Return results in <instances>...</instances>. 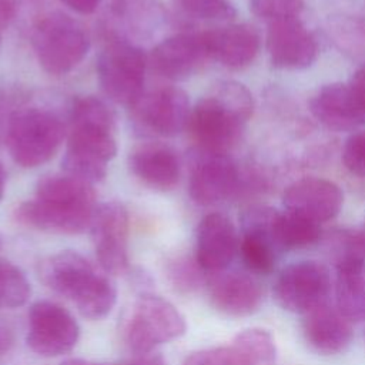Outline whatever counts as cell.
<instances>
[{
  "mask_svg": "<svg viewBox=\"0 0 365 365\" xmlns=\"http://www.w3.org/2000/svg\"><path fill=\"white\" fill-rule=\"evenodd\" d=\"M70 120L71 130L63 158L66 174L90 184L101 181L117 153L113 110L103 100L86 96L74 101Z\"/></svg>",
  "mask_w": 365,
  "mask_h": 365,
  "instance_id": "obj_1",
  "label": "cell"
},
{
  "mask_svg": "<svg viewBox=\"0 0 365 365\" xmlns=\"http://www.w3.org/2000/svg\"><path fill=\"white\" fill-rule=\"evenodd\" d=\"M94 198L90 182L68 174L47 175L38 181L34 200L19 207L17 218L43 231L78 234L90 227Z\"/></svg>",
  "mask_w": 365,
  "mask_h": 365,
  "instance_id": "obj_2",
  "label": "cell"
},
{
  "mask_svg": "<svg viewBox=\"0 0 365 365\" xmlns=\"http://www.w3.org/2000/svg\"><path fill=\"white\" fill-rule=\"evenodd\" d=\"M254 101L238 81H220L191 110L188 127L201 150L227 154L250 120Z\"/></svg>",
  "mask_w": 365,
  "mask_h": 365,
  "instance_id": "obj_3",
  "label": "cell"
},
{
  "mask_svg": "<svg viewBox=\"0 0 365 365\" xmlns=\"http://www.w3.org/2000/svg\"><path fill=\"white\" fill-rule=\"evenodd\" d=\"M40 275L48 288L70 299L88 319L104 318L115 304L117 291L113 281L76 251H61L48 257L41 265Z\"/></svg>",
  "mask_w": 365,
  "mask_h": 365,
  "instance_id": "obj_4",
  "label": "cell"
},
{
  "mask_svg": "<svg viewBox=\"0 0 365 365\" xmlns=\"http://www.w3.org/2000/svg\"><path fill=\"white\" fill-rule=\"evenodd\" d=\"M33 48L47 73L66 74L88 53L90 37L80 21L56 11L43 17L34 27Z\"/></svg>",
  "mask_w": 365,
  "mask_h": 365,
  "instance_id": "obj_5",
  "label": "cell"
},
{
  "mask_svg": "<svg viewBox=\"0 0 365 365\" xmlns=\"http://www.w3.org/2000/svg\"><path fill=\"white\" fill-rule=\"evenodd\" d=\"M63 135L64 127L53 113L37 107L21 108L10 117L7 145L19 165L34 168L56 154Z\"/></svg>",
  "mask_w": 365,
  "mask_h": 365,
  "instance_id": "obj_6",
  "label": "cell"
},
{
  "mask_svg": "<svg viewBox=\"0 0 365 365\" xmlns=\"http://www.w3.org/2000/svg\"><path fill=\"white\" fill-rule=\"evenodd\" d=\"M184 317L161 297L144 294L138 298L125 327V342L137 354H148L155 346L185 332Z\"/></svg>",
  "mask_w": 365,
  "mask_h": 365,
  "instance_id": "obj_7",
  "label": "cell"
},
{
  "mask_svg": "<svg viewBox=\"0 0 365 365\" xmlns=\"http://www.w3.org/2000/svg\"><path fill=\"white\" fill-rule=\"evenodd\" d=\"M97 76L107 97L118 104L131 107L143 96L145 56L130 43H110L100 53Z\"/></svg>",
  "mask_w": 365,
  "mask_h": 365,
  "instance_id": "obj_8",
  "label": "cell"
},
{
  "mask_svg": "<svg viewBox=\"0 0 365 365\" xmlns=\"http://www.w3.org/2000/svg\"><path fill=\"white\" fill-rule=\"evenodd\" d=\"M331 291L328 268L317 261L287 265L274 284V297L287 311L307 314L327 304Z\"/></svg>",
  "mask_w": 365,
  "mask_h": 365,
  "instance_id": "obj_9",
  "label": "cell"
},
{
  "mask_svg": "<svg viewBox=\"0 0 365 365\" xmlns=\"http://www.w3.org/2000/svg\"><path fill=\"white\" fill-rule=\"evenodd\" d=\"M78 335L77 321L58 304L43 299L30 307L26 341L33 352L41 356L67 354L76 346Z\"/></svg>",
  "mask_w": 365,
  "mask_h": 365,
  "instance_id": "obj_10",
  "label": "cell"
},
{
  "mask_svg": "<svg viewBox=\"0 0 365 365\" xmlns=\"http://www.w3.org/2000/svg\"><path fill=\"white\" fill-rule=\"evenodd\" d=\"M91 238L101 268L110 274L128 269V212L118 201L96 207L90 222Z\"/></svg>",
  "mask_w": 365,
  "mask_h": 365,
  "instance_id": "obj_11",
  "label": "cell"
},
{
  "mask_svg": "<svg viewBox=\"0 0 365 365\" xmlns=\"http://www.w3.org/2000/svg\"><path fill=\"white\" fill-rule=\"evenodd\" d=\"M131 108L138 128L163 137L181 133L191 115L188 96L177 87H164L143 94Z\"/></svg>",
  "mask_w": 365,
  "mask_h": 365,
  "instance_id": "obj_12",
  "label": "cell"
},
{
  "mask_svg": "<svg viewBox=\"0 0 365 365\" xmlns=\"http://www.w3.org/2000/svg\"><path fill=\"white\" fill-rule=\"evenodd\" d=\"M265 47L271 64L282 70L307 68L318 54L314 36L298 17L269 21Z\"/></svg>",
  "mask_w": 365,
  "mask_h": 365,
  "instance_id": "obj_13",
  "label": "cell"
},
{
  "mask_svg": "<svg viewBox=\"0 0 365 365\" xmlns=\"http://www.w3.org/2000/svg\"><path fill=\"white\" fill-rule=\"evenodd\" d=\"M190 195L200 205H214L238 188V170L227 154L201 150L194 155L190 173Z\"/></svg>",
  "mask_w": 365,
  "mask_h": 365,
  "instance_id": "obj_14",
  "label": "cell"
},
{
  "mask_svg": "<svg viewBox=\"0 0 365 365\" xmlns=\"http://www.w3.org/2000/svg\"><path fill=\"white\" fill-rule=\"evenodd\" d=\"M282 204L288 212L321 224L334 218L341 211L344 194L329 180L307 177L287 187L282 195Z\"/></svg>",
  "mask_w": 365,
  "mask_h": 365,
  "instance_id": "obj_15",
  "label": "cell"
},
{
  "mask_svg": "<svg viewBox=\"0 0 365 365\" xmlns=\"http://www.w3.org/2000/svg\"><path fill=\"white\" fill-rule=\"evenodd\" d=\"M240 240L232 221L221 214H207L198 224L195 261L202 271H224L234 259Z\"/></svg>",
  "mask_w": 365,
  "mask_h": 365,
  "instance_id": "obj_16",
  "label": "cell"
},
{
  "mask_svg": "<svg viewBox=\"0 0 365 365\" xmlns=\"http://www.w3.org/2000/svg\"><path fill=\"white\" fill-rule=\"evenodd\" d=\"M309 110L322 125L334 131H352L365 125V107L348 83H331L318 88L309 100Z\"/></svg>",
  "mask_w": 365,
  "mask_h": 365,
  "instance_id": "obj_17",
  "label": "cell"
},
{
  "mask_svg": "<svg viewBox=\"0 0 365 365\" xmlns=\"http://www.w3.org/2000/svg\"><path fill=\"white\" fill-rule=\"evenodd\" d=\"M208 58L204 33L171 36L163 40L151 54L154 68L165 78L174 81L187 80Z\"/></svg>",
  "mask_w": 365,
  "mask_h": 365,
  "instance_id": "obj_18",
  "label": "cell"
},
{
  "mask_svg": "<svg viewBox=\"0 0 365 365\" xmlns=\"http://www.w3.org/2000/svg\"><path fill=\"white\" fill-rule=\"evenodd\" d=\"M211 304L221 312L232 317H245L258 311L262 304V288L248 274L218 271L208 281Z\"/></svg>",
  "mask_w": 365,
  "mask_h": 365,
  "instance_id": "obj_19",
  "label": "cell"
},
{
  "mask_svg": "<svg viewBox=\"0 0 365 365\" xmlns=\"http://www.w3.org/2000/svg\"><path fill=\"white\" fill-rule=\"evenodd\" d=\"M210 58L238 70L254 61L259 51V36L248 24H230L204 33Z\"/></svg>",
  "mask_w": 365,
  "mask_h": 365,
  "instance_id": "obj_20",
  "label": "cell"
},
{
  "mask_svg": "<svg viewBox=\"0 0 365 365\" xmlns=\"http://www.w3.org/2000/svg\"><path fill=\"white\" fill-rule=\"evenodd\" d=\"M302 332L308 344L325 355L345 351L352 341L351 321L327 304L304 314Z\"/></svg>",
  "mask_w": 365,
  "mask_h": 365,
  "instance_id": "obj_21",
  "label": "cell"
},
{
  "mask_svg": "<svg viewBox=\"0 0 365 365\" xmlns=\"http://www.w3.org/2000/svg\"><path fill=\"white\" fill-rule=\"evenodd\" d=\"M130 168L144 184L155 190H170L180 178L175 153L161 144H144L130 155Z\"/></svg>",
  "mask_w": 365,
  "mask_h": 365,
  "instance_id": "obj_22",
  "label": "cell"
},
{
  "mask_svg": "<svg viewBox=\"0 0 365 365\" xmlns=\"http://www.w3.org/2000/svg\"><path fill=\"white\" fill-rule=\"evenodd\" d=\"M335 297L338 311L351 322L365 321V258L349 255L338 259Z\"/></svg>",
  "mask_w": 365,
  "mask_h": 365,
  "instance_id": "obj_23",
  "label": "cell"
},
{
  "mask_svg": "<svg viewBox=\"0 0 365 365\" xmlns=\"http://www.w3.org/2000/svg\"><path fill=\"white\" fill-rule=\"evenodd\" d=\"M321 237V227L308 218L292 212H279L275 222V241L279 250L308 247Z\"/></svg>",
  "mask_w": 365,
  "mask_h": 365,
  "instance_id": "obj_24",
  "label": "cell"
},
{
  "mask_svg": "<svg viewBox=\"0 0 365 365\" xmlns=\"http://www.w3.org/2000/svg\"><path fill=\"white\" fill-rule=\"evenodd\" d=\"M31 294V285L24 272L10 261L0 259V308L24 305Z\"/></svg>",
  "mask_w": 365,
  "mask_h": 365,
  "instance_id": "obj_25",
  "label": "cell"
},
{
  "mask_svg": "<svg viewBox=\"0 0 365 365\" xmlns=\"http://www.w3.org/2000/svg\"><path fill=\"white\" fill-rule=\"evenodd\" d=\"M232 342L245 352L251 365H275L277 346L268 331L261 328L245 329Z\"/></svg>",
  "mask_w": 365,
  "mask_h": 365,
  "instance_id": "obj_26",
  "label": "cell"
},
{
  "mask_svg": "<svg viewBox=\"0 0 365 365\" xmlns=\"http://www.w3.org/2000/svg\"><path fill=\"white\" fill-rule=\"evenodd\" d=\"M182 365H251L245 352L232 342L227 346L207 348L188 355Z\"/></svg>",
  "mask_w": 365,
  "mask_h": 365,
  "instance_id": "obj_27",
  "label": "cell"
},
{
  "mask_svg": "<svg viewBox=\"0 0 365 365\" xmlns=\"http://www.w3.org/2000/svg\"><path fill=\"white\" fill-rule=\"evenodd\" d=\"M181 7L192 17L204 20H227L235 16L230 0H178Z\"/></svg>",
  "mask_w": 365,
  "mask_h": 365,
  "instance_id": "obj_28",
  "label": "cell"
},
{
  "mask_svg": "<svg viewBox=\"0 0 365 365\" xmlns=\"http://www.w3.org/2000/svg\"><path fill=\"white\" fill-rule=\"evenodd\" d=\"M251 10L265 20L274 21L281 19L298 17L304 0H251Z\"/></svg>",
  "mask_w": 365,
  "mask_h": 365,
  "instance_id": "obj_29",
  "label": "cell"
},
{
  "mask_svg": "<svg viewBox=\"0 0 365 365\" xmlns=\"http://www.w3.org/2000/svg\"><path fill=\"white\" fill-rule=\"evenodd\" d=\"M342 161L358 177H365V130L352 133L344 145Z\"/></svg>",
  "mask_w": 365,
  "mask_h": 365,
  "instance_id": "obj_30",
  "label": "cell"
},
{
  "mask_svg": "<svg viewBox=\"0 0 365 365\" xmlns=\"http://www.w3.org/2000/svg\"><path fill=\"white\" fill-rule=\"evenodd\" d=\"M200 269L201 267L197 262L194 265L190 261H177L175 264H173L171 268H168V274L173 284L178 289L190 291L195 288L201 281Z\"/></svg>",
  "mask_w": 365,
  "mask_h": 365,
  "instance_id": "obj_31",
  "label": "cell"
},
{
  "mask_svg": "<svg viewBox=\"0 0 365 365\" xmlns=\"http://www.w3.org/2000/svg\"><path fill=\"white\" fill-rule=\"evenodd\" d=\"M351 90L354 91V94L356 96V98L359 100V103L365 107V66L359 67L352 77L348 81Z\"/></svg>",
  "mask_w": 365,
  "mask_h": 365,
  "instance_id": "obj_32",
  "label": "cell"
},
{
  "mask_svg": "<svg viewBox=\"0 0 365 365\" xmlns=\"http://www.w3.org/2000/svg\"><path fill=\"white\" fill-rule=\"evenodd\" d=\"M60 1L64 3L68 9L74 10L76 13L90 14L98 7L101 0H60Z\"/></svg>",
  "mask_w": 365,
  "mask_h": 365,
  "instance_id": "obj_33",
  "label": "cell"
},
{
  "mask_svg": "<svg viewBox=\"0 0 365 365\" xmlns=\"http://www.w3.org/2000/svg\"><path fill=\"white\" fill-rule=\"evenodd\" d=\"M13 345V332L6 322L0 319V355H4Z\"/></svg>",
  "mask_w": 365,
  "mask_h": 365,
  "instance_id": "obj_34",
  "label": "cell"
},
{
  "mask_svg": "<svg viewBox=\"0 0 365 365\" xmlns=\"http://www.w3.org/2000/svg\"><path fill=\"white\" fill-rule=\"evenodd\" d=\"M121 365H164V364L158 358H144V359H138V361H133Z\"/></svg>",
  "mask_w": 365,
  "mask_h": 365,
  "instance_id": "obj_35",
  "label": "cell"
},
{
  "mask_svg": "<svg viewBox=\"0 0 365 365\" xmlns=\"http://www.w3.org/2000/svg\"><path fill=\"white\" fill-rule=\"evenodd\" d=\"M61 365H101V364H96V362H90V361H84V359H67Z\"/></svg>",
  "mask_w": 365,
  "mask_h": 365,
  "instance_id": "obj_36",
  "label": "cell"
},
{
  "mask_svg": "<svg viewBox=\"0 0 365 365\" xmlns=\"http://www.w3.org/2000/svg\"><path fill=\"white\" fill-rule=\"evenodd\" d=\"M356 241H358V247L361 254L365 257V230L356 234Z\"/></svg>",
  "mask_w": 365,
  "mask_h": 365,
  "instance_id": "obj_37",
  "label": "cell"
},
{
  "mask_svg": "<svg viewBox=\"0 0 365 365\" xmlns=\"http://www.w3.org/2000/svg\"><path fill=\"white\" fill-rule=\"evenodd\" d=\"M3 192H4V173H3V168L0 165V200L3 197Z\"/></svg>",
  "mask_w": 365,
  "mask_h": 365,
  "instance_id": "obj_38",
  "label": "cell"
},
{
  "mask_svg": "<svg viewBox=\"0 0 365 365\" xmlns=\"http://www.w3.org/2000/svg\"><path fill=\"white\" fill-rule=\"evenodd\" d=\"M1 244H3V241H1V237H0V250H1Z\"/></svg>",
  "mask_w": 365,
  "mask_h": 365,
  "instance_id": "obj_39",
  "label": "cell"
}]
</instances>
